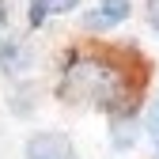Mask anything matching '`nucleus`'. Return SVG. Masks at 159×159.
Masks as SVG:
<instances>
[{
	"mask_svg": "<svg viewBox=\"0 0 159 159\" xmlns=\"http://www.w3.org/2000/svg\"><path fill=\"white\" fill-rule=\"evenodd\" d=\"M152 61L121 42H84L61 57L57 98L76 110H95L110 121H133L148 102Z\"/></svg>",
	"mask_w": 159,
	"mask_h": 159,
	"instance_id": "obj_1",
	"label": "nucleus"
},
{
	"mask_svg": "<svg viewBox=\"0 0 159 159\" xmlns=\"http://www.w3.org/2000/svg\"><path fill=\"white\" fill-rule=\"evenodd\" d=\"M129 15H133V0H95V8L84 11L80 27L87 34H106L114 27H121Z\"/></svg>",
	"mask_w": 159,
	"mask_h": 159,
	"instance_id": "obj_2",
	"label": "nucleus"
},
{
	"mask_svg": "<svg viewBox=\"0 0 159 159\" xmlns=\"http://www.w3.org/2000/svg\"><path fill=\"white\" fill-rule=\"evenodd\" d=\"M23 159H80V152L65 133L46 129V133H34L23 144Z\"/></svg>",
	"mask_w": 159,
	"mask_h": 159,
	"instance_id": "obj_3",
	"label": "nucleus"
},
{
	"mask_svg": "<svg viewBox=\"0 0 159 159\" xmlns=\"http://www.w3.org/2000/svg\"><path fill=\"white\" fill-rule=\"evenodd\" d=\"M76 8H80V0H27V27L38 30V27H46L49 19L68 15Z\"/></svg>",
	"mask_w": 159,
	"mask_h": 159,
	"instance_id": "obj_4",
	"label": "nucleus"
},
{
	"mask_svg": "<svg viewBox=\"0 0 159 159\" xmlns=\"http://www.w3.org/2000/svg\"><path fill=\"white\" fill-rule=\"evenodd\" d=\"M27 65H30V57H27L23 42H15V38H4V42H0V68L11 72V76H19Z\"/></svg>",
	"mask_w": 159,
	"mask_h": 159,
	"instance_id": "obj_5",
	"label": "nucleus"
},
{
	"mask_svg": "<svg viewBox=\"0 0 159 159\" xmlns=\"http://www.w3.org/2000/svg\"><path fill=\"white\" fill-rule=\"evenodd\" d=\"M144 133H148V140H152V148L159 152V95L148 102V110H144Z\"/></svg>",
	"mask_w": 159,
	"mask_h": 159,
	"instance_id": "obj_6",
	"label": "nucleus"
},
{
	"mask_svg": "<svg viewBox=\"0 0 159 159\" xmlns=\"http://www.w3.org/2000/svg\"><path fill=\"white\" fill-rule=\"evenodd\" d=\"M144 23L159 34V0H144Z\"/></svg>",
	"mask_w": 159,
	"mask_h": 159,
	"instance_id": "obj_7",
	"label": "nucleus"
}]
</instances>
